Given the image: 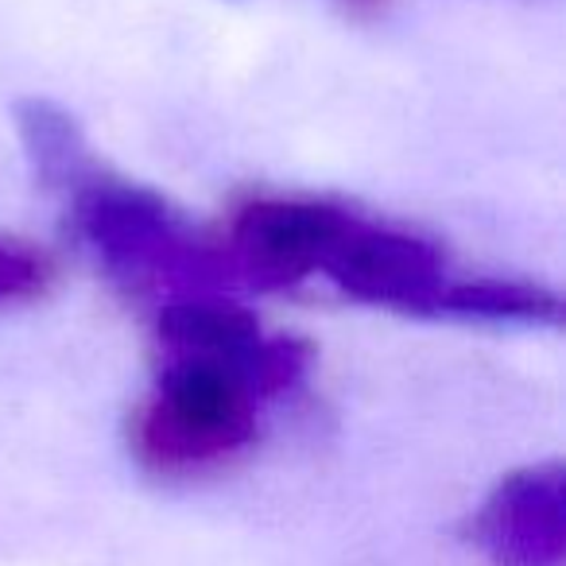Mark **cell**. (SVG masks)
Masks as SVG:
<instances>
[{
    "label": "cell",
    "mask_w": 566,
    "mask_h": 566,
    "mask_svg": "<svg viewBox=\"0 0 566 566\" xmlns=\"http://www.w3.org/2000/svg\"><path fill=\"white\" fill-rule=\"evenodd\" d=\"M74 237L133 295L226 292L233 264L164 195L97 167L63 198Z\"/></svg>",
    "instance_id": "1"
},
{
    "label": "cell",
    "mask_w": 566,
    "mask_h": 566,
    "mask_svg": "<svg viewBox=\"0 0 566 566\" xmlns=\"http://www.w3.org/2000/svg\"><path fill=\"white\" fill-rule=\"evenodd\" d=\"M264 392L244 369L159 357L151 392L128 419V450L156 478H202L256 442Z\"/></svg>",
    "instance_id": "2"
},
{
    "label": "cell",
    "mask_w": 566,
    "mask_h": 566,
    "mask_svg": "<svg viewBox=\"0 0 566 566\" xmlns=\"http://www.w3.org/2000/svg\"><path fill=\"white\" fill-rule=\"evenodd\" d=\"M159 357H206L244 369L264 400L287 396L307 380L315 349L295 334H268L244 303L226 292L167 295L156 311Z\"/></svg>",
    "instance_id": "3"
},
{
    "label": "cell",
    "mask_w": 566,
    "mask_h": 566,
    "mask_svg": "<svg viewBox=\"0 0 566 566\" xmlns=\"http://www.w3.org/2000/svg\"><path fill=\"white\" fill-rule=\"evenodd\" d=\"M318 275H326L349 300L416 318H434L447 283L454 280L447 252L434 241L400 226H380L361 213H354L331 244Z\"/></svg>",
    "instance_id": "4"
},
{
    "label": "cell",
    "mask_w": 566,
    "mask_h": 566,
    "mask_svg": "<svg viewBox=\"0 0 566 566\" xmlns=\"http://www.w3.org/2000/svg\"><path fill=\"white\" fill-rule=\"evenodd\" d=\"M349 218L354 210L326 198H252L233 213L221 249L233 275H244L256 287H295L318 275Z\"/></svg>",
    "instance_id": "5"
},
{
    "label": "cell",
    "mask_w": 566,
    "mask_h": 566,
    "mask_svg": "<svg viewBox=\"0 0 566 566\" xmlns=\"http://www.w3.org/2000/svg\"><path fill=\"white\" fill-rule=\"evenodd\" d=\"M473 543L493 566H563L566 563V470L535 462L512 470L485 496L470 527Z\"/></svg>",
    "instance_id": "6"
},
{
    "label": "cell",
    "mask_w": 566,
    "mask_h": 566,
    "mask_svg": "<svg viewBox=\"0 0 566 566\" xmlns=\"http://www.w3.org/2000/svg\"><path fill=\"white\" fill-rule=\"evenodd\" d=\"M12 125L32 167V179L48 195L66 198L102 167L82 125L51 97H20L12 105Z\"/></svg>",
    "instance_id": "7"
},
{
    "label": "cell",
    "mask_w": 566,
    "mask_h": 566,
    "mask_svg": "<svg viewBox=\"0 0 566 566\" xmlns=\"http://www.w3.org/2000/svg\"><path fill=\"white\" fill-rule=\"evenodd\" d=\"M434 318L454 323H489V326H558L563 300L551 287L532 280H504V275H470L450 280L439 300Z\"/></svg>",
    "instance_id": "8"
},
{
    "label": "cell",
    "mask_w": 566,
    "mask_h": 566,
    "mask_svg": "<svg viewBox=\"0 0 566 566\" xmlns=\"http://www.w3.org/2000/svg\"><path fill=\"white\" fill-rule=\"evenodd\" d=\"M59 283V260L32 237L0 229V318L43 303Z\"/></svg>",
    "instance_id": "9"
},
{
    "label": "cell",
    "mask_w": 566,
    "mask_h": 566,
    "mask_svg": "<svg viewBox=\"0 0 566 566\" xmlns=\"http://www.w3.org/2000/svg\"><path fill=\"white\" fill-rule=\"evenodd\" d=\"M338 12L346 20H357V24H369V20H380L388 9H392L396 0H334Z\"/></svg>",
    "instance_id": "10"
}]
</instances>
